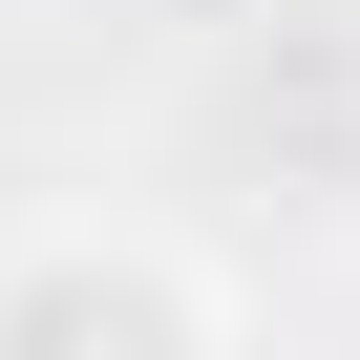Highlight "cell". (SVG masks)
I'll use <instances>...</instances> for the list:
<instances>
[{"instance_id":"cell-1","label":"cell","mask_w":360,"mask_h":360,"mask_svg":"<svg viewBox=\"0 0 360 360\" xmlns=\"http://www.w3.org/2000/svg\"><path fill=\"white\" fill-rule=\"evenodd\" d=\"M0 318H212V276H169V255H43V276H0Z\"/></svg>"}]
</instances>
